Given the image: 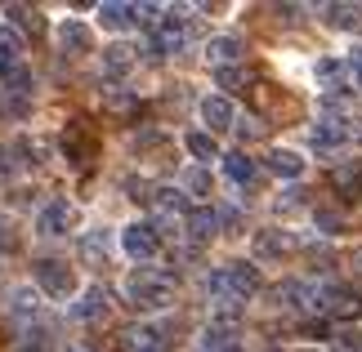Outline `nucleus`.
<instances>
[{
  "label": "nucleus",
  "mask_w": 362,
  "mask_h": 352,
  "mask_svg": "<svg viewBox=\"0 0 362 352\" xmlns=\"http://www.w3.org/2000/svg\"><path fill=\"white\" fill-rule=\"evenodd\" d=\"M317 80L327 85V94H336V90H344V76H354L349 72V63H340V59H317Z\"/></svg>",
  "instance_id": "14"
},
{
  "label": "nucleus",
  "mask_w": 362,
  "mask_h": 352,
  "mask_svg": "<svg viewBox=\"0 0 362 352\" xmlns=\"http://www.w3.org/2000/svg\"><path fill=\"white\" fill-rule=\"evenodd\" d=\"M349 138H354V130H349V125H344L340 116H322V121L313 125L309 143H313L317 152H322V157H331V152H340L344 143H349Z\"/></svg>",
  "instance_id": "4"
},
{
  "label": "nucleus",
  "mask_w": 362,
  "mask_h": 352,
  "mask_svg": "<svg viewBox=\"0 0 362 352\" xmlns=\"http://www.w3.org/2000/svg\"><path fill=\"white\" fill-rule=\"evenodd\" d=\"M125 352H165V334L157 326H134L125 330Z\"/></svg>",
  "instance_id": "10"
},
{
  "label": "nucleus",
  "mask_w": 362,
  "mask_h": 352,
  "mask_svg": "<svg viewBox=\"0 0 362 352\" xmlns=\"http://www.w3.org/2000/svg\"><path fill=\"white\" fill-rule=\"evenodd\" d=\"M304 205V192H286L282 201H277V210H300Z\"/></svg>",
  "instance_id": "32"
},
{
  "label": "nucleus",
  "mask_w": 362,
  "mask_h": 352,
  "mask_svg": "<svg viewBox=\"0 0 362 352\" xmlns=\"http://www.w3.org/2000/svg\"><path fill=\"white\" fill-rule=\"evenodd\" d=\"M99 23L107 27V32H125V27L139 23V5H121V0H107V5H99Z\"/></svg>",
  "instance_id": "8"
},
{
  "label": "nucleus",
  "mask_w": 362,
  "mask_h": 352,
  "mask_svg": "<svg viewBox=\"0 0 362 352\" xmlns=\"http://www.w3.org/2000/svg\"><path fill=\"white\" fill-rule=\"evenodd\" d=\"M336 192L344 196V201H358L362 196V165H344V170H336Z\"/></svg>",
  "instance_id": "21"
},
{
  "label": "nucleus",
  "mask_w": 362,
  "mask_h": 352,
  "mask_svg": "<svg viewBox=\"0 0 362 352\" xmlns=\"http://www.w3.org/2000/svg\"><path fill=\"white\" fill-rule=\"evenodd\" d=\"M5 13H9V23H18L27 36H40V32H45V23H40V13L32 5H9Z\"/></svg>",
  "instance_id": "23"
},
{
  "label": "nucleus",
  "mask_w": 362,
  "mask_h": 352,
  "mask_svg": "<svg viewBox=\"0 0 362 352\" xmlns=\"http://www.w3.org/2000/svg\"><path fill=\"white\" fill-rule=\"evenodd\" d=\"M67 352H81V348H67Z\"/></svg>",
  "instance_id": "37"
},
{
  "label": "nucleus",
  "mask_w": 362,
  "mask_h": 352,
  "mask_svg": "<svg viewBox=\"0 0 362 352\" xmlns=\"http://www.w3.org/2000/svg\"><path fill=\"white\" fill-rule=\"evenodd\" d=\"M206 59H211L219 72H224V67H233V63L242 59V40H238V36H215L211 45H206Z\"/></svg>",
  "instance_id": "12"
},
{
  "label": "nucleus",
  "mask_w": 362,
  "mask_h": 352,
  "mask_svg": "<svg viewBox=\"0 0 362 352\" xmlns=\"http://www.w3.org/2000/svg\"><path fill=\"white\" fill-rule=\"evenodd\" d=\"M242 80H246V72H242V67H224V72H219V85H224V90H238Z\"/></svg>",
  "instance_id": "29"
},
{
  "label": "nucleus",
  "mask_w": 362,
  "mask_h": 352,
  "mask_svg": "<svg viewBox=\"0 0 362 352\" xmlns=\"http://www.w3.org/2000/svg\"><path fill=\"white\" fill-rule=\"evenodd\" d=\"M349 72H354V80H358V85H362V45L349 54Z\"/></svg>",
  "instance_id": "34"
},
{
  "label": "nucleus",
  "mask_w": 362,
  "mask_h": 352,
  "mask_svg": "<svg viewBox=\"0 0 362 352\" xmlns=\"http://www.w3.org/2000/svg\"><path fill=\"white\" fill-rule=\"evenodd\" d=\"M59 45H63V54H90L94 36H90V27H86V23L67 18V23L59 27Z\"/></svg>",
  "instance_id": "9"
},
{
  "label": "nucleus",
  "mask_w": 362,
  "mask_h": 352,
  "mask_svg": "<svg viewBox=\"0 0 362 352\" xmlns=\"http://www.w3.org/2000/svg\"><path fill=\"white\" fill-rule=\"evenodd\" d=\"M107 107H134V98L125 90H107Z\"/></svg>",
  "instance_id": "31"
},
{
  "label": "nucleus",
  "mask_w": 362,
  "mask_h": 352,
  "mask_svg": "<svg viewBox=\"0 0 362 352\" xmlns=\"http://www.w3.org/2000/svg\"><path fill=\"white\" fill-rule=\"evenodd\" d=\"M202 121L211 125V130H233L238 111H233V103L224 94H211V98H202Z\"/></svg>",
  "instance_id": "7"
},
{
  "label": "nucleus",
  "mask_w": 362,
  "mask_h": 352,
  "mask_svg": "<svg viewBox=\"0 0 362 352\" xmlns=\"http://www.w3.org/2000/svg\"><path fill=\"white\" fill-rule=\"evenodd\" d=\"M36 286L49 299H67V294H76V272L63 259H36Z\"/></svg>",
  "instance_id": "2"
},
{
  "label": "nucleus",
  "mask_w": 362,
  "mask_h": 352,
  "mask_svg": "<svg viewBox=\"0 0 362 352\" xmlns=\"http://www.w3.org/2000/svg\"><path fill=\"white\" fill-rule=\"evenodd\" d=\"M175 272H157V267H139V272H130V281H125V294H130L134 308H144V312H152V308H165L175 299Z\"/></svg>",
  "instance_id": "1"
},
{
  "label": "nucleus",
  "mask_w": 362,
  "mask_h": 352,
  "mask_svg": "<svg viewBox=\"0 0 362 352\" xmlns=\"http://www.w3.org/2000/svg\"><path fill=\"white\" fill-rule=\"evenodd\" d=\"M327 23L340 32H362V5H327Z\"/></svg>",
  "instance_id": "18"
},
{
  "label": "nucleus",
  "mask_w": 362,
  "mask_h": 352,
  "mask_svg": "<svg viewBox=\"0 0 362 352\" xmlns=\"http://www.w3.org/2000/svg\"><path fill=\"white\" fill-rule=\"evenodd\" d=\"M63 152H67V157H72L76 165H86V161H90V143L81 138V125H72V130L63 134Z\"/></svg>",
  "instance_id": "24"
},
{
  "label": "nucleus",
  "mask_w": 362,
  "mask_h": 352,
  "mask_svg": "<svg viewBox=\"0 0 362 352\" xmlns=\"http://www.w3.org/2000/svg\"><path fill=\"white\" fill-rule=\"evenodd\" d=\"M291 250H296V241H291L286 232H277V228L255 232V255L259 259H282V255H291Z\"/></svg>",
  "instance_id": "11"
},
{
  "label": "nucleus",
  "mask_w": 362,
  "mask_h": 352,
  "mask_svg": "<svg viewBox=\"0 0 362 352\" xmlns=\"http://www.w3.org/2000/svg\"><path fill=\"white\" fill-rule=\"evenodd\" d=\"M269 170H273L277 178H300V174H304V161H300V152L277 147V152H269Z\"/></svg>",
  "instance_id": "15"
},
{
  "label": "nucleus",
  "mask_w": 362,
  "mask_h": 352,
  "mask_svg": "<svg viewBox=\"0 0 362 352\" xmlns=\"http://www.w3.org/2000/svg\"><path fill=\"white\" fill-rule=\"evenodd\" d=\"M121 250H125L130 259L148 263V259L161 250V236H157V228H152V223H130V228L121 232Z\"/></svg>",
  "instance_id": "3"
},
{
  "label": "nucleus",
  "mask_w": 362,
  "mask_h": 352,
  "mask_svg": "<svg viewBox=\"0 0 362 352\" xmlns=\"http://www.w3.org/2000/svg\"><path fill=\"white\" fill-rule=\"evenodd\" d=\"M184 147H188L197 161H215V157H219V143H215V134H206V130H192V134L184 138Z\"/></svg>",
  "instance_id": "22"
},
{
  "label": "nucleus",
  "mask_w": 362,
  "mask_h": 352,
  "mask_svg": "<svg viewBox=\"0 0 362 352\" xmlns=\"http://www.w3.org/2000/svg\"><path fill=\"white\" fill-rule=\"evenodd\" d=\"M130 67H134V49H130V45H107V49H103V72L112 76V80L125 76Z\"/></svg>",
  "instance_id": "19"
},
{
  "label": "nucleus",
  "mask_w": 362,
  "mask_h": 352,
  "mask_svg": "<svg viewBox=\"0 0 362 352\" xmlns=\"http://www.w3.org/2000/svg\"><path fill=\"white\" fill-rule=\"evenodd\" d=\"M331 352H362V334L349 330V326L336 330V334H331Z\"/></svg>",
  "instance_id": "26"
},
{
  "label": "nucleus",
  "mask_w": 362,
  "mask_h": 352,
  "mask_svg": "<svg viewBox=\"0 0 362 352\" xmlns=\"http://www.w3.org/2000/svg\"><path fill=\"white\" fill-rule=\"evenodd\" d=\"M107 255H112V236H107L103 228H99V232H86V236H81V259H86V263L103 267V263H107Z\"/></svg>",
  "instance_id": "13"
},
{
  "label": "nucleus",
  "mask_w": 362,
  "mask_h": 352,
  "mask_svg": "<svg viewBox=\"0 0 362 352\" xmlns=\"http://www.w3.org/2000/svg\"><path fill=\"white\" fill-rule=\"evenodd\" d=\"M202 348L206 352H238V330L233 326H211L202 334Z\"/></svg>",
  "instance_id": "20"
},
{
  "label": "nucleus",
  "mask_w": 362,
  "mask_h": 352,
  "mask_svg": "<svg viewBox=\"0 0 362 352\" xmlns=\"http://www.w3.org/2000/svg\"><path fill=\"white\" fill-rule=\"evenodd\" d=\"M224 174H228L233 183H242V188H246V183H255V174H259V165L250 161L246 152H228V157H224Z\"/></svg>",
  "instance_id": "17"
},
{
  "label": "nucleus",
  "mask_w": 362,
  "mask_h": 352,
  "mask_svg": "<svg viewBox=\"0 0 362 352\" xmlns=\"http://www.w3.org/2000/svg\"><path fill=\"white\" fill-rule=\"evenodd\" d=\"M18 352H49V348H45V344H23Z\"/></svg>",
  "instance_id": "35"
},
{
  "label": "nucleus",
  "mask_w": 362,
  "mask_h": 352,
  "mask_svg": "<svg viewBox=\"0 0 362 352\" xmlns=\"http://www.w3.org/2000/svg\"><path fill=\"white\" fill-rule=\"evenodd\" d=\"M5 85H9L13 94H32V72H27L23 63H13L9 72H5Z\"/></svg>",
  "instance_id": "27"
},
{
  "label": "nucleus",
  "mask_w": 362,
  "mask_h": 352,
  "mask_svg": "<svg viewBox=\"0 0 362 352\" xmlns=\"http://www.w3.org/2000/svg\"><path fill=\"white\" fill-rule=\"evenodd\" d=\"M219 228H224V223H219V210H206V205H197V210H192V214L184 219V232H188L197 245H206Z\"/></svg>",
  "instance_id": "6"
},
{
  "label": "nucleus",
  "mask_w": 362,
  "mask_h": 352,
  "mask_svg": "<svg viewBox=\"0 0 362 352\" xmlns=\"http://www.w3.org/2000/svg\"><path fill=\"white\" fill-rule=\"evenodd\" d=\"M184 183H188L192 192H206V188H211V178H206V170H188V174H184Z\"/></svg>",
  "instance_id": "30"
},
{
  "label": "nucleus",
  "mask_w": 362,
  "mask_h": 352,
  "mask_svg": "<svg viewBox=\"0 0 362 352\" xmlns=\"http://www.w3.org/2000/svg\"><path fill=\"white\" fill-rule=\"evenodd\" d=\"M72 317L76 321H103L107 317V294L103 290H86V294H81V303L72 308Z\"/></svg>",
  "instance_id": "16"
},
{
  "label": "nucleus",
  "mask_w": 362,
  "mask_h": 352,
  "mask_svg": "<svg viewBox=\"0 0 362 352\" xmlns=\"http://www.w3.org/2000/svg\"><path fill=\"white\" fill-rule=\"evenodd\" d=\"M313 223H317V228H322L327 236H336V232L344 228V219L336 214V210H313Z\"/></svg>",
  "instance_id": "28"
},
{
  "label": "nucleus",
  "mask_w": 362,
  "mask_h": 352,
  "mask_svg": "<svg viewBox=\"0 0 362 352\" xmlns=\"http://www.w3.org/2000/svg\"><path fill=\"white\" fill-rule=\"evenodd\" d=\"M9 308H13V317H36L40 312V303H36V294L32 290H13V299H9Z\"/></svg>",
  "instance_id": "25"
},
{
  "label": "nucleus",
  "mask_w": 362,
  "mask_h": 352,
  "mask_svg": "<svg viewBox=\"0 0 362 352\" xmlns=\"http://www.w3.org/2000/svg\"><path fill=\"white\" fill-rule=\"evenodd\" d=\"M36 228H40V236H63V232L76 228V210L67 205V201H49L45 210H40Z\"/></svg>",
  "instance_id": "5"
},
{
  "label": "nucleus",
  "mask_w": 362,
  "mask_h": 352,
  "mask_svg": "<svg viewBox=\"0 0 362 352\" xmlns=\"http://www.w3.org/2000/svg\"><path fill=\"white\" fill-rule=\"evenodd\" d=\"M300 352H317V348H300Z\"/></svg>",
  "instance_id": "36"
},
{
  "label": "nucleus",
  "mask_w": 362,
  "mask_h": 352,
  "mask_svg": "<svg viewBox=\"0 0 362 352\" xmlns=\"http://www.w3.org/2000/svg\"><path fill=\"white\" fill-rule=\"evenodd\" d=\"M0 250H5V255H13V250H18V236H13L9 228H0Z\"/></svg>",
  "instance_id": "33"
}]
</instances>
